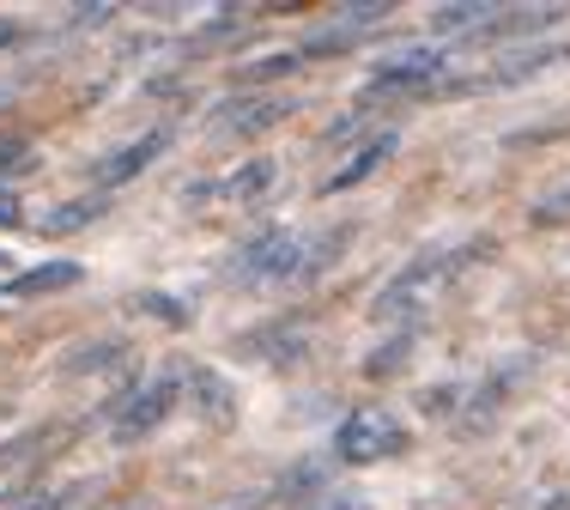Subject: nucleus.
Listing matches in <instances>:
<instances>
[{
	"label": "nucleus",
	"mask_w": 570,
	"mask_h": 510,
	"mask_svg": "<svg viewBox=\"0 0 570 510\" xmlns=\"http://www.w3.org/2000/svg\"><path fill=\"white\" fill-rule=\"evenodd\" d=\"M485 255H492V237H480V244H461L455 255H450V249H425V255H413V262H406L401 274L383 286V298H376V316H383V322L413 316L419 304H425L431 292L443 286V279L461 274L468 262H485Z\"/></svg>",
	"instance_id": "nucleus-1"
},
{
	"label": "nucleus",
	"mask_w": 570,
	"mask_h": 510,
	"mask_svg": "<svg viewBox=\"0 0 570 510\" xmlns=\"http://www.w3.org/2000/svg\"><path fill=\"white\" fill-rule=\"evenodd\" d=\"M297 267H304V237L274 225V232L249 237V244L237 249L230 279H243V286H267V279H297Z\"/></svg>",
	"instance_id": "nucleus-2"
},
{
	"label": "nucleus",
	"mask_w": 570,
	"mask_h": 510,
	"mask_svg": "<svg viewBox=\"0 0 570 510\" xmlns=\"http://www.w3.org/2000/svg\"><path fill=\"white\" fill-rule=\"evenodd\" d=\"M401 450H406V432H401L395 413H383V408L352 413L341 432H334V455H341V462H352V468L383 462V455H401Z\"/></svg>",
	"instance_id": "nucleus-3"
},
{
	"label": "nucleus",
	"mask_w": 570,
	"mask_h": 510,
	"mask_svg": "<svg viewBox=\"0 0 570 510\" xmlns=\"http://www.w3.org/2000/svg\"><path fill=\"white\" fill-rule=\"evenodd\" d=\"M176 401H183V377H176V371H170V377H158V383H146L140 395L116 413V444H140L146 432H158V425L176 413Z\"/></svg>",
	"instance_id": "nucleus-4"
},
{
	"label": "nucleus",
	"mask_w": 570,
	"mask_h": 510,
	"mask_svg": "<svg viewBox=\"0 0 570 510\" xmlns=\"http://www.w3.org/2000/svg\"><path fill=\"white\" fill-rule=\"evenodd\" d=\"M292 110H297L292 98H225L219 110H213V122H207V128L219 134V140H230V134H237V140H255V134L279 128Z\"/></svg>",
	"instance_id": "nucleus-5"
},
{
	"label": "nucleus",
	"mask_w": 570,
	"mask_h": 510,
	"mask_svg": "<svg viewBox=\"0 0 570 510\" xmlns=\"http://www.w3.org/2000/svg\"><path fill=\"white\" fill-rule=\"evenodd\" d=\"M570 61V43H547V49H522V56L498 61L492 73H468V79H450L443 91H498V86H522V79L547 73V67Z\"/></svg>",
	"instance_id": "nucleus-6"
},
{
	"label": "nucleus",
	"mask_w": 570,
	"mask_h": 510,
	"mask_svg": "<svg viewBox=\"0 0 570 510\" xmlns=\"http://www.w3.org/2000/svg\"><path fill=\"white\" fill-rule=\"evenodd\" d=\"M170 146V128H153V134H140V140H128V146H116L110 158H98V189H121L128 177H140L146 165H158V153Z\"/></svg>",
	"instance_id": "nucleus-7"
},
{
	"label": "nucleus",
	"mask_w": 570,
	"mask_h": 510,
	"mask_svg": "<svg viewBox=\"0 0 570 510\" xmlns=\"http://www.w3.org/2000/svg\"><path fill=\"white\" fill-rule=\"evenodd\" d=\"M564 19V7H498L492 19L473 31V43H504V37H540Z\"/></svg>",
	"instance_id": "nucleus-8"
},
{
	"label": "nucleus",
	"mask_w": 570,
	"mask_h": 510,
	"mask_svg": "<svg viewBox=\"0 0 570 510\" xmlns=\"http://www.w3.org/2000/svg\"><path fill=\"white\" fill-rule=\"evenodd\" d=\"M86 279V267L79 262H37L24 267V274H12L7 286H0V298H49V292H67Z\"/></svg>",
	"instance_id": "nucleus-9"
},
{
	"label": "nucleus",
	"mask_w": 570,
	"mask_h": 510,
	"mask_svg": "<svg viewBox=\"0 0 570 510\" xmlns=\"http://www.w3.org/2000/svg\"><path fill=\"white\" fill-rule=\"evenodd\" d=\"M395 146H401V134H395V128L371 134V140H364L358 153H352L346 165H341V170H334V177H328V195H341V189H352V183H364V177H371L376 165H389V153H395Z\"/></svg>",
	"instance_id": "nucleus-10"
},
{
	"label": "nucleus",
	"mask_w": 570,
	"mask_h": 510,
	"mask_svg": "<svg viewBox=\"0 0 570 510\" xmlns=\"http://www.w3.org/2000/svg\"><path fill=\"white\" fill-rule=\"evenodd\" d=\"M225 200H237V207H249V200H262L267 189H274V158H249L243 170H230V177L219 183Z\"/></svg>",
	"instance_id": "nucleus-11"
},
{
	"label": "nucleus",
	"mask_w": 570,
	"mask_h": 510,
	"mask_svg": "<svg viewBox=\"0 0 570 510\" xmlns=\"http://www.w3.org/2000/svg\"><path fill=\"white\" fill-rule=\"evenodd\" d=\"M104 213H110V200H104V195H79V200H67V207H49L43 213V232L49 237H67V232H79V225L104 219Z\"/></svg>",
	"instance_id": "nucleus-12"
},
{
	"label": "nucleus",
	"mask_w": 570,
	"mask_h": 510,
	"mask_svg": "<svg viewBox=\"0 0 570 510\" xmlns=\"http://www.w3.org/2000/svg\"><path fill=\"white\" fill-rule=\"evenodd\" d=\"M188 389H195V408L207 413V420H230V389H225V377H213L207 365H188Z\"/></svg>",
	"instance_id": "nucleus-13"
},
{
	"label": "nucleus",
	"mask_w": 570,
	"mask_h": 510,
	"mask_svg": "<svg viewBox=\"0 0 570 510\" xmlns=\"http://www.w3.org/2000/svg\"><path fill=\"white\" fill-rule=\"evenodd\" d=\"M492 0H455V7L431 12V31H480L485 19H492Z\"/></svg>",
	"instance_id": "nucleus-14"
},
{
	"label": "nucleus",
	"mask_w": 570,
	"mask_h": 510,
	"mask_svg": "<svg viewBox=\"0 0 570 510\" xmlns=\"http://www.w3.org/2000/svg\"><path fill=\"white\" fill-rule=\"evenodd\" d=\"M116 359H121L116 341H91L86 353H67L61 371H67V377H86V371H104V365H116Z\"/></svg>",
	"instance_id": "nucleus-15"
},
{
	"label": "nucleus",
	"mask_w": 570,
	"mask_h": 510,
	"mask_svg": "<svg viewBox=\"0 0 570 510\" xmlns=\"http://www.w3.org/2000/svg\"><path fill=\"white\" fill-rule=\"evenodd\" d=\"M292 67H297V49H285V56H267V61H249V67H243V86H262V79H279V73H292Z\"/></svg>",
	"instance_id": "nucleus-16"
},
{
	"label": "nucleus",
	"mask_w": 570,
	"mask_h": 510,
	"mask_svg": "<svg viewBox=\"0 0 570 510\" xmlns=\"http://www.w3.org/2000/svg\"><path fill=\"white\" fill-rule=\"evenodd\" d=\"M406 353H413V341H389V353H376L364 371H371V377H395V371L406 365Z\"/></svg>",
	"instance_id": "nucleus-17"
},
{
	"label": "nucleus",
	"mask_w": 570,
	"mask_h": 510,
	"mask_svg": "<svg viewBox=\"0 0 570 510\" xmlns=\"http://www.w3.org/2000/svg\"><path fill=\"white\" fill-rule=\"evenodd\" d=\"M564 219H570V183H564V189H552L534 207V225H564Z\"/></svg>",
	"instance_id": "nucleus-18"
},
{
	"label": "nucleus",
	"mask_w": 570,
	"mask_h": 510,
	"mask_svg": "<svg viewBox=\"0 0 570 510\" xmlns=\"http://www.w3.org/2000/svg\"><path fill=\"white\" fill-rule=\"evenodd\" d=\"M140 311H153V316H165V322H183V316H188L183 304L165 298V292H140Z\"/></svg>",
	"instance_id": "nucleus-19"
},
{
	"label": "nucleus",
	"mask_w": 570,
	"mask_h": 510,
	"mask_svg": "<svg viewBox=\"0 0 570 510\" xmlns=\"http://www.w3.org/2000/svg\"><path fill=\"white\" fill-rule=\"evenodd\" d=\"M12 225H24V207L19 195H0V232H12Z\"/></svg>",
	"instance_id": "nucleus-20"
},
{
	"label": "nucleus",
	"mask_w": 570,
	"mask_h": 510,
	"mask_svg": "<svg viewBox=\"0 0 570 510\" xmlns=\"http://www.w3.org/2000/svg\"><path fill=\"white\" fill-rule=\"evenodd\" d=\"M24 37H31V31H24V19H0V49L24 43Z\"/></svg>",
	"instance_id": "nucleus-21"
},
{
	"label": "nucleus",
	"mask_w": 570,
	"mask_h": 510,
	"mask_svg": "<svg viewBox=\"0 0 570 510\" xmlns=\"http://www.w3.org/2000/svg\"><path fill=\"white\" fill-rule=\"evenodd\" d=\"M12 165H24V146H19V140L0 146V170H12Z\"/></svg>",
	"instance_id": "nucleus-22"
},
{
	"label": "nucleus",
	"mask_w": 570,
	"mask_h": 510,
	"mask_svg": "<svg viewBox=\"0 0 570 510\" xmlns=\"http://www.w3.org/2000/svg\"><path fill=\"white\" fill-rule=\"evenodd\" d=\"M547 510H570V492H559V499H552Z\"/></svg>",
	"instance_id": "nucleus-23"
},
{
	"label": "nucleus",
	"mask_w": 570,
	"mask_h": 510,
	"mask_svg": "<svg viewBox=\"0 0 570 510\" xmlns=\"http://www.w3.org/2000/svg\"><path fill=\"white\" fill-rule=\"evenodd\" d=\"M121 510H140V504H121Z\"/></svg>",
	"instance_id": "nucleus-24"
}]
</instances>
